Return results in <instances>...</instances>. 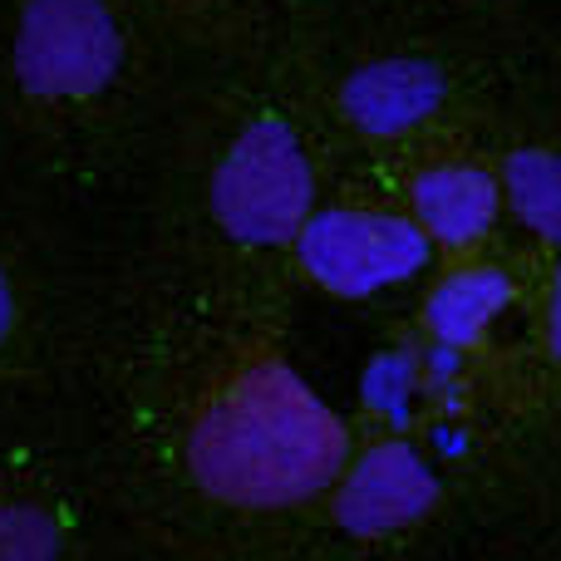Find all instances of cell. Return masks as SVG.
I'll list each match as a JSON object with an SVG mask.
<instances>
[{
    "instance_id": "6da1fadb",
    "label": "cell",
    "mask_w": 561,
    "mask_h": 561,
    "mask_svg": "<svg viewBox=\"0 0 561 561\" xmlns=\"http://www.w3.org/2000/svg\"><path fill=\"white\" fill-rule=\"evenodd\" d=\"M340 414L280 359L242 369L187 434L197 488L232 507H290L316 497L345 468Z\"/></svg>"
},
{
    "instance_id": "7a4b0ae2",
    "label": "cell",
    "mask_w": 561,
    "mask_h": 561,
    "mask_svg": "<svg viewBox=\"0 0 561 561\" xmlns=\"http://www.w3.org/2000/svg\"><path fill=\"white\" fill-rule=\"evenodd\" d=\"M316 213V173L300 134L262 114L232 138L213 173V217L247 247H286Z\"/></svg>"
},
{
    "instance_id": "3957f363",
    "label": "cell",
    "mask_w": 561,
    "mask_h": 561,
    "mask_svg": "<svg viewBox=\"0 0 561 561\" xmlns=\"http://www.w3.org/2000/svg\"><path fill=\"white\" fill-rule=\"evenodd\" d=\"M296 256L330 296H375L399 280H414L434 256V242L414 217L369 213V207H325L310 213L296 237Z\"/></svg>"
},
{
    "instance_id": "277c9868",
    "label": "cell",
    "mask_w": 561,
    "mask_h": 561,
    "mask_svg": "<svg viewBox=\"0 0 561 561\" xmlns=\"http://www.w3.org/2000/svg\"><path fill=\"white\" fill-rule=\"evenodd\" d=\"M124 65L104 0H30L15 25V79L35 99H94Z\"/></svg>"
},
{
    "instance_id": "5b68a950",
    "label": "cell",
    "mask_w": 561,
    "mask_h": 561,
    "mask_svg": "<svg viewBox=\"0 0 561 561\" xmlns=\"http://www.w3.org/2000/svg\"><path fill=\"white\" fill-rule=\"evenodd\" d=\"M438 503V478L409 444H375L335 493V523L350 537H385Z\"/></svg>"
},
{
    "instance_id": "8992f818",
    "label": "cell",
    "mask_w": 561,
    "mask_h": 561,
    "mask_svg": "<svg viewBox=\"0 0 561 561\" xmlns=\"http://www.w3.org/2000/svg\"><path fill=\"white\" fill-rule=\"evenodd\" d=\"M448 75L434 59L389 55L369 59L340 84V108L369 138H404L444 108Z\"/></svg>"
},
{
    "instance_id": "52a82bcc",
    "label": "cell",
    "mask_w": 561,
    "mask_h": 561,
    "mask_svg": "<svg viewBox=\"0 0 561 561\" xmlns=\"http://www.w3.org/2000/svg\"><path fill=\"white\" fill-rule=\"evenodd\" d=\"M409 207L434 247H473L503 213V183L478 163H434L409 183Z\"/></svg>"
},
{
    "instance_id": "ba28073f",
    "label": "cell",
    "mask_w": 561,
    "mask_h": 561,
    "mask_svg": "<svg viewBox=\"0 0 561 561\" xmlns=\"http://www.w3.org/2000/svg\"><path fill=\"white\" fill-rule=\"evenodd\" d=\"M507 306H513V276L497 266H458L428 290L424 325L438 350H468L493 330Z\"/></svg>"
},
{
    "instance_id": "9c48e42d",
    "label": "cell",
    "mask_w": 561,
    "mask_h": 561,
    "mask_svg": "<svg viewBox=\"0 0 561 561\" xmlns=\"http://www.w3.org/2000/svg\"><path fill=\"white\" fill-rule=\"evenodd\" d=\"M503 203L527 232L561 247V153L552 148H513L497 173Z\"/></svg>"
},
{
    "instance_id": "30bf717a",
    "label": "cell",
    "mask_w": 561,
    "mask_h": 561,
    "mask_svg": "<svg viewBox=\"0 0 561 561\" xmlns=\"http://www.w3.org/2000/svg\"><path fill=\"white\" fill-rule=\"evenodd\" d=\"M0 561H59V527L39 507L0 503Z\"/></svg>"
},
{
    "instance_id": "8fae6325",
    "label": "cell",
    "mask_w": 561,
    "mask_h": 561,
    "mask_svg": "<svg viewBox=\"0 0 561 561\" xmlns=\"http://www.w3.org/2000/svg\"><path fill=\"white\" fill-rule=\"evenodd\" d=\"M365 389H369V399H375V404H394V399H404V389H409V359L404 355L375 359Z\"/></svg>"
},
{
    "instance_id": "7c38bea8",
    "label": "cell",
    "mask_w": 561,
    "mask_h": 561,
    "mask_svg": "<svg viewBox=\"0 0 561 561\" xmlns=\"http://www.w3.org/2000/svg\"><path fill=\"white\" fill-rule=\"evenodd\" d=\"M547 345H552V355L561 359V266L552 276V296H547Z\"/></svg>"
},
{
    "instance_id": "4fadbf2b",
    "label": "cell",
    "mask_w": 561,
    "mask_h": 561,
    "mask_svg": "<svg viewBox=\"0 0 561 561\" xmlns=\"http://www.w3.org/2000/svg\"><path fill=\"white\" fill-rule=\"evenodd\" d=\"M10 325H15V290H10L5 272H0V340L10 335Z\"/></svg>"
}]
</instances>
